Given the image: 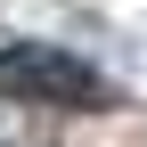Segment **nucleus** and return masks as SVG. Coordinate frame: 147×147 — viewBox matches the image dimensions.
Here are the masks:
<instances>
[{
    "instance_id": "obj_1",
    "label": "nucleus",
    "mask_w": 147,
    "mask_h": 147,
    "mask_svg": "<svg viewBox=\"0 0 147 147\" xmlns=\"http://www.w3.org/2000/svg\"><path fill=\"white\" fill-rule=\"evenodd\" d=\"M0 90L41 106H106V82L65 49H0Z\"/></svg>"
}]
</instances>
